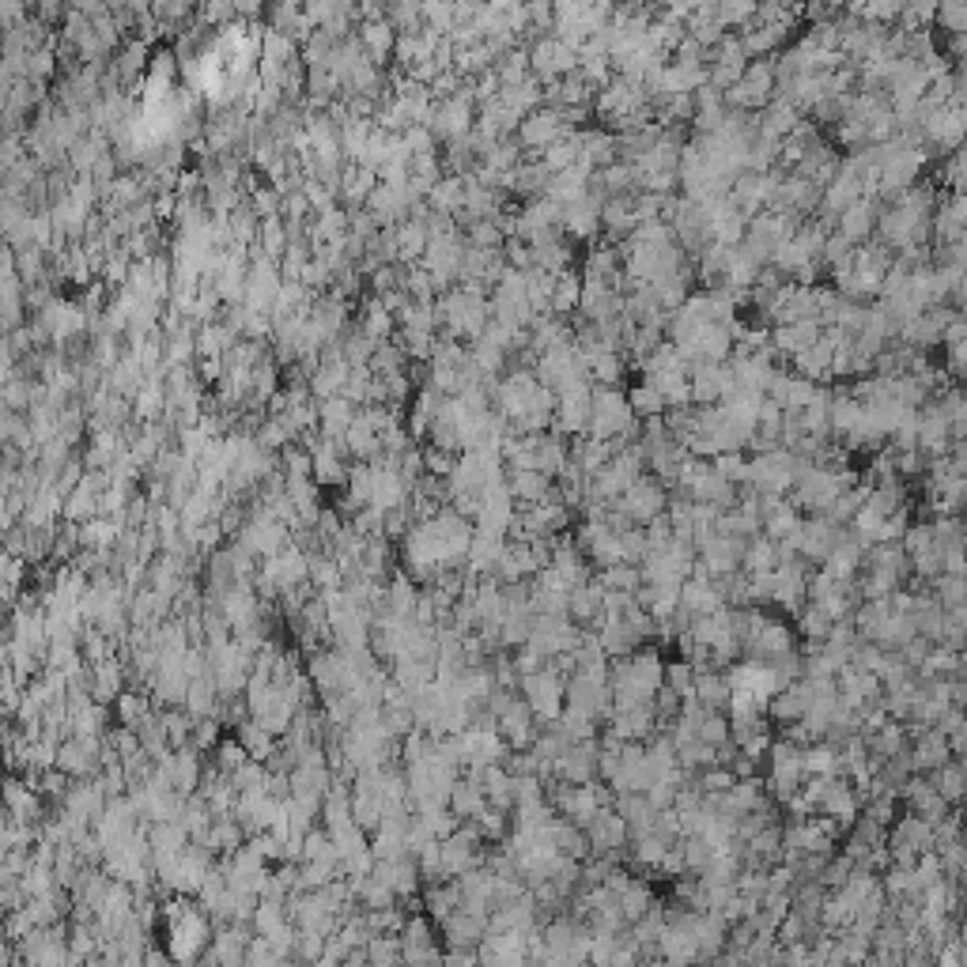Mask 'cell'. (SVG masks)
Here are the masks:
<instances>
[{
  "label": "cell",
  "mask_w": 967,
  "mask_h": 967,
  "mask_svg": "<svg viewBox=\"0 0 967 967\" xmlns=\"http://www.w3.org/2000/svg\"><path fill=\"white\" fill-rule=\"evenodd\" d=\"M805 469H809V461L798 458L794 450L779 446V450H771V454L748 458L745 488L756 495H782V499H786V492L794 488V480H798Z\"/></svg>",
  "instance_id": "obj_1"
},
{
  "label": "cell",
  "mask_w": 967,
  "mask_h": 967,
  "mask_svg": "<svg viewBox=\"0 0 967 967\" xmlns=\"http://www.w3.org/2000/svg\"><path fill=\"white\" fill-rule=\"evenodd\" d=\"M854 484H862L858 476L850 473H832V469H816V465H809L805 473L794 480V488H790V503L798 510H809V514H824V510L832 507L839 495L847 492V488H854Z\"/></svg>",
  "instance_id": "obj_2"
},
{
  "label": "cell",
  "mask_w": 967,
  "mask_h": 967,
  "mask_svg": "<svg viewBox=\"0 0 967 967\" xmlns=\"http://www.w3.org/2000/svg\"><path fill=\"white\" fill-rule=\"evenodd\" d=\"M635 424L639 420L631 416L628 393L620 390V386H594L590 390V427H586L590 439L612 442Z\"/></svg>",
  "instance_id": "obj_3"
},
{
  "label": "cell",
  "mask_w": 967,
  "mask_h": 967,
  "mask_svg": "<svg viewBox=\"0 0 967 967\" xmlns=\"http://www.w3.org/2000/svg\"><path fill=\"white\" fill-rule=\"evenodd\" d=\"M563 684H567V680H563L556 669H548V665H544L541 673L518 680V696H522V703L533 711V718H537L541 726H548V722H556V718H560V711H563Z\"/></svg>",
  "instance_id": "obj_4"
},
{
  "label": "cell",
  "mask_w": 967,
  "mask_h": 967,
  "mask_svg": "<svg viewBox=\"0 0 967 967\" xmlns=\"http://www.w3.org/2000/svg\"><path fill=\"white\" fill-rule=\"evenodd\" d=\"M665 503H669V492H665L662 484H658L650 473H643L635 484H631L628 492L620 495V499H612L609 507L620 510L631 526H650L654 518H662L665 514Z\"/></svg>",
  "instance_id": "obj_5"
},
{
  "label": "cell",
  "mask_w": 967,
  "mask_h": 967,
  "mask_svg": "<svg viewBox=\"0 0 967 967\" xmlns=\"http://www.w3.org/2000/svg\"><path fill=\"white\" fill-rule=\"evenodd\" d=\"M575 133V129H567L560 118V110H548V106H537L533 114H526L522 118V125L514 129V144L522 148V152H529V159H537V155L552 144V140H560V136Z\"/></svg>",
  "instance_id": "obj_6"
},
{
  "label": "cell",
  "mask_w": 967,
  "mask_h": 967,
  "mask_svg": "<svg viewBox=\"0 0 967 967\" xmlns=\"http://www.w3.org/2000/svg\"><path fill=\"white\" fill-rule=\"evenodd\" d=\"M835 537H839V526H832L828 518H801L798 529L786 537V544L794 548V556H798L801 563H824L828 560V552L835 548Z\"/></svg>",
  "instance_id": "obj_7"
},
{
  "label": "cell",
  "mask_w": 967,
  "mask_h": 967,
  "mask_svg": "<svg viewBox=\"0 0 967 967\" xmlns=\"http://www.w3.org/2000/svg\"><path fill=\"white\" fill-rule=\"evenodd\" d=\"M688 390H692V405L707 408L718 405L737 386H733V374L726 363H692L688 367Z\"/></svg>",
  "instance_id": "obj_8"
},
{
  "label": "cell",
  "mask_w": 967,
  "mask_h": 967,
  "mask_svg": "<svg viewBox=\"0 0 967 967\" xmlns=\"http://www.w3.org/2000/svg\"><path fill=\"white\" fill-rule=\"evenodd\" d=\"M745 544L748 541H737V537H722V533H714V537H707V541L696 548V560L707 567V575H711V578L733 575V571H741Z\"/></svg>",
  "instance_id": "obj_9"
},
{
  "label": "cell",
  "mask_w": 967,
  "mask_h": 967,
  "mask_svg": "<svg viewBox=\"0 0 967 967\" xmlns=\"http://www.w3.org/2000/svg\"><path fill=\"white\" fill-rule=\"evenodd\" d=\"M499 737H503V745L510 748V752H526L533 741H537V733H541V722L533 718V711H529L526 703H522V696L510 703L507 714H499Z\"/></svg>",
  "instance_id": "obj_10"
},
{
  "label": "cell",
  "mask_w": 967,
  "mask_h": 967,
  "mask_svg": "<svg viewBox=\"0 0 967 967\" xmlns=\"http://www.w3.org/2000/svg\"><path fill=\"white\" fill-rule=\"evenodd\" d=\"M439 934H442V945H446V952H476V949H480V941L488 937V918H476V915H465V911H454V915H450L439 926Z\"/></svg>",
  "instance_id": "obj_11"
},
{
  "label": "cell",
  "mask_w": 967,
  "mask_h": 967,
  "mask_svg": "<svg viewBox=\"0 0 967 967\" xmlns=\"http://www.w3.org/2000/svg\"><path fill=\"white\" fill-rule=\"evenodd\" d=\"M586 843H590V854H609V850H628V824L616 816V809H601V813L582 828Z\"/></svg>",
  "instance_id": "obj_12"
},
{
  "label": "cell",
  "mask_w": 967,
  "mask_h": 967,
  "mask_svg": "<svg viewBox=\"0 0 967 967\" xmlns=\"http://www.w3.org/2000/svg\"><path fill=\"white\" fill-rule=\"evenodd\" d=\"M816 813H824L828 820H835V824L847 832L850 824L858 820V813H862V798H858V790H854V786H850L843 775H835L832 786L824 790L820 805H816Z\"/></svg>",
  "instance_id": "obj_13"
},
{
  "label": "cell",
  "mask_w": 967,
  "mask_h": 967,
  "mask_svg": "<svg viewBox=\"0 0 967 967\" xmlns=\"http://www.w3.org/2000/svg\"><path fill=\"white\" fill-rule=\"evenodd\" d=\"M896 801H907V809H911L915 816H922V820H930V824H937V820H945V816L952 813L949 805L937 798V790L930 786L926 775H911V779L896 790Z\"/></svg>",
  "instance_id": "obj_14"
},
{
  "label": "cell",
  "mask_w": 967,
  "mask_h": 967,
  "mask_svg": "<svg viewBox=\"0 0 967 967\" xmlns=\"http://www.w3.org/2000/svg\"><path fill=\"white\" fill-rule=\"evenodd\" d=\"M907 760H911V771H915V775H930V771H937L941 764H949L952 752H949L945 733H937V730L915 733V737L907 741Z\"/></svg>",
  "instance_id": "obj_15"
},
{
  "label": "cell",
  "mask_w": 967,
  "mask_h": 967,
  "mask_svg": "<svg viewBox=\"0 0 967 967\" xmlns=\"http://www.w3.org/2000/svg\"><path fill=\"white\" fill-rule=\"evenodd\" d=\"M597 231H601V204H594L586 193L578 197L575 204H567V208H560V235L571 242H590V238H597Z\"/></svg>",
  "instance_id": "obj_16"
},
{
  "label": "cell",
  "mask_w": 967,
  "mask_h": 967,
  "mask_svg": "<svg viewBox=\"0 0 967 967\" xmlns=\"http://www.w3.org/2000/svg\"><path fill=\"white\" fill-rule=\"evenodd\" d=\"M877 216H881V204L877 201H854L850 208H843L839 212V220H835V235H843L850 242V246H862V242H869L873 238V231H877Z\"/></svg>",
  "instance_id": "obj_17"
},
{
  "label": "cell",
  "mask_w": 967,
  "mask_h": 967,
  "mask_svg": "<svg viewBox=\"0 0 967 967\" xmlns=\"http://www.w3.org/2000/svg\"><path fill=\"white\" fill-rule=\"evenodd\" d=\"M805 711H809V688H805V680H794V684H786V688H779L775 696L767 699V718L779 722V726L801 722Z\"/></svg>",
  "instance_id": "obj_18"
},
{
  "label": "cell",
  "mask_w": 967,
  "mask_h": 967,
  "mask_svg": "<svg viewBox=\"0 0 967 967\" xmlns=\"http://www.w3.org/2000/svg\"><path fill=\"white\" fill-rule=\"evenodd\" d=\"M790 367H794L790 374H798L813 386H824L832 378V344L820 337L813 348H801L798 356H790Z\"/></svg>",
  "instance_id": "obj_19"
},
{
  "label": "cell",
  "mask_w": 967,
  "mask_h": 967,
  "mask_svg": "<svg viewBox=\"0 0 967 967\" xmlns=\"http://www.w3.org/2000/svg\"><path fill=\"white\" fill-rule=\"evenodd\" d=\"M480 786H484V801L499 809V813H514V801H518V786H514V775H510L503 764H492L480 771Z\"/></svg>",
  "instance_id": "obj_20"
},
{
  "label": "cell",
  "mask_w": 967,
  "mask_h": 967,
  "mask_svg": "<svg viewBox=\"0 0 967 967\" xmlns=\"http://www.w3.org/2000/svg\"><path fill=\"white\" fill-rule=\"evenodd\" d=\"M507 492L518 507H533V503H544L548 492H552V480L537 469H518V473H507Z\"/></svg>",
  "instance_id": "obj_21"
},
{
  "label": "cell",
  "mask_w": 967,
  "mask_h": 967,
  "mask_svg": "<svg viewBox=\"0 0 967 967\" xmlns=\"http://www.w3.org/2000/svg\"><path fill=\"white\" fill-rule=\"evenodd\" d=\"M533 469L544 473L548 480L563 476V469H567V439H560L556 431L537 435V446H533Z\"/></svg>",
  "instance_id": "obj_22"
},
{
  "label": "cell",
  "mask_w": 967,
  "mask_h": 967,
  "mask_svg": "<svg viewBox=\"0 0 967 967\" xmlns=\"http://www.w3.org/2000/svg\"><path fill=\"white\" fill-rule=\"evenodd\" d=\"M918 631L915 624L907 620V616H900V612H888L881 624H877V631L869 635V643L877 646V650H888V654H900L903 646L915 639Z\"/></svg>",
  "instance_id": "obj_23"
},
{
  "label": "cell",
  "mask_w": 967,
  "mask_h": 967,
  "mask_svg": "<svg viewBox=\"0 0 967 967\" xmlns=\"http://www.w3.org/2000/svg\"><path fill=\"white\" fill-rule=\"evenodd\" d=\"M601 594H605V590L597 586L594 578H590V582H582V586H575V590L567 594V620H571L575 628H578V624H582V628H590V624H594V616L601 612Z\"/></svg>",
  "instance_id": "obj_24"
},
{
  "label": "cell",
  "mask_w": 967,
  "mask_h": 967,
  "mask_svg": "<svg viewBox=\"0 0 967 967\" xmlns=\"http://www.w3.org/2000/svg\"><path fill=\"white\" fill-rule=\"evenodd\" d=\"M578 295H582V276L575 269L556 272V288H552V299H548V314L571 322L578 310Z\"/></svg>",
  "instance_id": "obj_25"
},
{
  "label": "cell",
  "mask_w": 967,
  "mask_h": 967,
  "mask_svg": "<svg viewBox=\"0 0 967 967\" xmlns=\"http://www.w3.org/2000/svg\"><path fill=\"white\" fill-rule=\"evenodd\" d=\"M688 696L696 699L703 711H726V703H730V684H726V677L722 673H696V680H692V692Z\"/></svg>",
  "instance_id": "obj_26"
},
{
  "label": "cell",
  "mask_w": 967,
  "mask_h": 967,
  "mask_svg": "<svg viewBox=\"0 0 967 967\" xmlns=\"http://www.w3.org/2000/svg\"><path fill=\"white\" fill-rule=\"evenodd\" d=\"M238 745H242V752H246V760H254V764H269L272 752H276V741H272V733L261 726V722H254V718H246V722H238Z\"/></svg>",
  "instance_id": "obj_27"
},
{
  "label": "cell",
  "mask_w": 967,
  "mask_h": 967,
  "mask_svg": "<svg viewBox=\"0 0 967 967\" xmlns=\"http://www.w3.org/2000/svg\"><path fill=\"white\" fill-rule=\"evenodd\" d=\"M393 42H397V31L386 19H371V23L359 27V46H363V53L371 57L374 65H382L386 57H393Z\"/></svg>",
  "instance_id": "obj_28"
},
{
  "label": "cell",
  "mask_w": 967,
  "mask_h": 967,
  "mask_svg": "<svg viewBox=\"0 0 967 967\" xmlns=\"http://www.w3.org/2000/svg\"><path fill=\"white\" fill-rule=\"evenodd\" d=\"M926 779H930V786L937 790V798L945 801L949 809H956V805H960V798H964V786H967V775H964V764H960V760L941 764L937 771H930Z\"/></svg>",
  "instance_id": "obj_29"
},
{
  "label": "cell",
  "mask_w": 967,
  "mask_h": 967,
  "mask_svg": "<svg viewBox=\"0 0 967 967\" xmlns=\"http://www.w3.org/2000/svg\"><path fill=\"white\" fill-rule=\"evenodd\" d=\"M359 408L352 405V401H344V397H329V401H322L318 405V424H322L325 439L340 442L344 439V431H348V424L356 420Z\"/></svg>",
  "instance_id": "obj_30"
},
{
  "label": "cell",
  "mask_w": 967,
  "mask_h": 967,
  "mask_svg": "<svg viewBox=\"0 0 967 967\" xmlns=\"http://www.w3.org/2000/svg\"><path fill=\"white\" fill-rule=\"evenodd\" d=\"M393 238H397V261H405V265L424 261L427 227L420 220H401L397 227H393Z\"/></svg>",
  "instance_id": "obj_31"
},
{
  "label": "cell",
  "mask_w": 967,
  "mask_h": 967,
  "mask_svg": "<svg viewBox=\"0 0 967 967\" xmlns=\"http://www.w3.org/2000/svg\"><path fill=\"white\" fill-rule=\"evenodd\" d=\"M529 254H533V269L541 272H563V269H575V254H571V242L567 238H556V242H541V246H529Z\"/></svg>",
  "instance_id": "obj_32"
},
{
  "label": "cell",
  "mask_w": 967,
  "mask_h": 967,
  "mask_svg": "<svg viewBox=\"0 0 967 967\" xmlns=\"http://www.w3.org/2000/svg\"><path fill=\"white\" fill-rule=\"evenodd\" d=\"M779 567V548L767 537H752L741 556V575H771Z\"/></svg>",
  "instance_id": "obj_33"
},
{
  "label": "cell",
  "mask_w": 967,
  "mask_h": 967,
  "mask_svg": "<svg viewBox=\"0 0 967 967\" xmlns=\"http://www.w3.org/2000/svg\"><path fill=\"white\" fill-rule=\"evenodd\" d=\"M798 635L805 639V654H813V650H820V646L828 643L832 620L816 609V605H805V609L798 612Z\"/></svg>",
  "instance_id": "obj_34"
},
{
  "label": "cell",
  "mask_w": 967,
  "mask_h": 967,
  "mask_svg": "<svg viewBox=\"0 0 967 967\" xmlns=\"http://www.w3.org/2000/svg\"><path fill=\"white\" fill-rule=\"evenodd\" d=\"M866 567H873V571H888V575H896V578L911 575V560H907V552L900 548V541L866 548Z\"/></svg>",
  "instance_id": "obj_35"
},
{
  "label": "cell",
  "mask_w": 967,
  "mask_h": 967,
  "mask_svg": "<svg viewBox=\"0 0 967 967\" xmlns=\"http://www.w3.org/2000/svg\"><path fill=\"white\" fill-rule=\"evenodd\" d=\"M801 522V510L790 503V499H782V507H775L771 514H767L764 522H760V537H767V541H786L794 529H798Z\"/></svg>",
  "instance_id": "obj_36"
},
{
  "label": "cell",
  "mask_w": 967,
  "mask_h": 967,
  "mask_svg": "<svg viewBox=\"0 0 967 967\" xmlns=\"http://www.w3.org/2000/svg\"><path fill=\"white\" fill-rule=\"evenodd\" d=\"M601 227L616 238H628L635 231V212H631V197H609L601 204Z\"/></svg>",
  "instance_id": "obj_37"
},
{
  "label": "cell",
  "mask_w": 967,
  "mask_h": 967,
  "mask_svg": "<svg viewBox=\"0 0 967 967\" xmlns=\"http://www.w3.org/2000/svg\"><path fill=\"white\" fill-rule=\"evenodd\" d=\"M575 159H578V129H575V133L560 136V140H552V144H548V148L537 155V163L548 170V178H552V174H560V170H567Z\"/></svg>",
  "instance_id": "obj_38"
},
{
  "label": "cell",
  "mask_w": 967,
  "mask_h": 967,
  "mask_svg": "<svg viewBox=\"0 0 967 967\" xmlns=\"http://www.w3.org/2000/svg\"><path fill=\"white\" fill-rule=\"evenodd\" d=\"M628 408H631V416L635 420H654V416H665V401H662V393L654 390L650 382H635L628 390Z\"/></svg>",
  "instance_id": "obj_39"
},
{
  "label": "cell",
  "mask_w": 967,
  "mask_h": 967,
  "mask_svg": "<svg viewBox=\"0 0 967 967\" xmlns=\"http://www.w3.org/2000/svg\"><path fill=\"white\" fill-rule=\"evenodd\" d=\"M654 903H658V900H654V892H650V888H646L639 877L631 881L628 892H620V896H616V907H620V915H624V922H628V926H631V922H639V918H643L646 911L654 907Z\"/></svg>",
  "instance_id": "obj_40"
},
{
  "label": "cell",
  "mask_w": 967,
  "mask_h": 967,
  "mask_svg": "<svg viewBox=\"0 0 967 967\" xmlns=\"http://www.w3.org/2000/svg\"><path fill=\"white\" fill-rule=\"evenodd\" d=\"M624 371H628V363H624L620 352H601V356H594L586 363V374H590L594 386H620Z\"/></svg>",
  "instance_id": "obj_41"
},
{
  "label": "cell",
  "mask_w": 967,
  "mask_h": 967,
  "mask_svg": "<svg viewBox=\"0 0 967 967\" xmlns=\"http://www.w3.org/2000/svg\"><path fill=\"white\" fill-rule=\"evenodd\" d=\"M801 767H805V775H839V748H832L828 741L801 748Z\"/></svg>",
  "instance_id": "obj_42"
},
{
  "label": "cell",
  "mask_w": 967,
  "mask_h": 967,
  "mask_svg": "<svg viewBox=\"0 0 967 967\" xmlns=\"http://www.w3.org/2000/svg\"><path fill=\"white\" fill-rule=\"evenodd\" d=\"M363 960H367V967H401V937L397 934L371 937L363 945Z\"/></svg>",
  "instance_id": "obj_43"
},
{
  "label": "cell",
  "mask_w": 967,
  "mask_h": 967,
  "mask_svg": "<svg viewBox=\"0 0 967 967\" xmlns=\"http://www.w3.org/2000/svg\"><path fill=\"white\" fill-rule=\"evenodd\" d=\"M594 582L601 586V590H624V594H635V590L643 586V575H639V567H631V563H612V567H605L601 575H594Z\"/></svg>",
  "instance_id": "obj_44"
},
{
  "label": "cell",
  "mask_w": 967,
  "mask_h": 967,
  "mask_svg": "<svg viewBox=\"0 0 967 967\" xmlns=\"http://www.w3.org/2000/svg\"><path fill=\"white\" fill-rule=\"evenodd\" d=\"M393 325H397V322H393L390 310L378 303V299H367V306H363V325H359V329H363V333H367L374 344H386V340H390V333H393Z\"/></svg>",
  "instance_id": "obj_45"
},
{
  "label": "cell",
  "mask_w": 967,
  "mask_h": 967,
  "mask_svg": "<svg viewBox=\"0 0 967 967\" xmlns=\"http://www.w3.org/2000/svg\"><path fill=\"white\" fill-rule=\"evenodd\" d=\"M930 597H934L941 609H960L967 597L964 575H937L934 582H930Z\"/></svg>",
  "instance_id": "obj_46"
},
{
  "label": "cell",
  "mask_w": 967,
  "mask_h": 967,
  "mask_svg": "<svg viewBox=\"0 0 967 967\" xmlns=\"http://www.w3.org/2000/svg\"><path fill=\"white\" fill-rule=\"evenodd\" d=\"M492 68H495V76H499V84H503V87H518L529 76L526 46H518V50L503 53V57H499V61H495Z\"/></svg>",
  "instance_id": "obj_47"
},
{
  "label": "cell",
  "mask_w": 967,
  "mask_h": 967,
  "mask_svg": "<svg viewBox=\"0 0 967 967\" xmlns=\"http://www.w3.org/2000/svg\"><path fill=\"white\" fill-rule=\"evenodd\" d=\"M696 741H703V745H711V748L730 745V718H726V711L703 714V722H699V730H696Z\"/></svg>",
  "instance_id": "obj_48"
},
{
  "label": "cell",
  "mask_w": 967,
  "mask_h": 967,
  "mask_svg": "<svg viewBox=\"0 0 967 967\" xmlns=\"http://www.w3.org/2000/svg\"><path fill=\"white\" fill-rule=\"evenodd\" d=\"M934 23L949 34H964L967 31V4L964 0H945V4H937Z\"/></svg>",
  "instance_id": "obj_49"
},
{
  "label": "cell",
  "mask_w": 967,
  "mask_h": 967,
  "mask_svg": "<svg viewBox=\"0 0 967 967\" xmlns=\"http://www.w3.org/2000/svg\"><path fill=\"white\" fill-rule=\"evenodd\" d=\"M465 242H469V246H476V250H503L507 235L495 227V220H476L473 227L465 231Z\"/></svg>",
  "instance_id": "obj_50"
},
{
  "label": "cell",
  "mask_w": 967,
  "mask_h": 967,
  "mask_svg": "<svg viewBox=\"0 0 967 967\" xmlns=\"http://www.w3.org/2000/svg\"><path fill=\"white\" fill-rule=\"evenodd\" d=\"M711 469L722 476V480H730L733 488H745V476H748L745 454H718V458L711 461Z\"/></svg>",
  "instance_id": "obj_51"
},
{
  "label": "cell",
  "mask_w": 967,
  "mask_h": 967,
  "mask_svg": "<svg viewBox=\"0 0 967 967\" xmlns=\"http://www.w3.org/2000/svg\"><path fill=\"white\" fill-rule=\"evenodd\" d=\"M148 711H152L148 696H140V692H121L118 696V722L125 726V730H133L136 722H140Z\"/></svg>",
  "instance_id": "obj_52"
},
{
  "label": "cell",
  "mask_w": 967,
  "mask_h": 967,
  "mask_svg": "<svg viewBox=\"0 0 967 967\" xmlns=\"http://www.w3.org/2000/svg\"><path fill=\"white\" fill-rule=\"evenodd\" d=\"M692 680H696V669L684 662V658H677V662H665V669H662L665 688H673L677 696H688V692H692Z\"/></svg>",
  "instance_id": "obj_53"
},
{
  "label": "cell",
  "mask_w": 967,
  "mask_h": 967,
  "mask_svg": "<svg viewBox=\"0 0 967 967\" xmlns=\"http://www.w3.org/2000/svg\"><path fill=\"white\" fill-rule=\"evenodd\" d=\"M835 140H839L843 148H850V152H858V148H866V144H869V133H866V125H862V121L843 118L839 125H835Z\"/></svg>",
  "instance_id": "obj_54"
},
{
  "label": "cell",
  "mask_w": 967,
  "mask_h": 967,
  "mask_svg": "<svg viewBox=\"0 0 967 967\" xmlns=\"http://www.w3.org/2000/svg\"><path fill=\"white\" fill-rule=\"evenodd\" d=\"M442 967H484L476 952H442Z\"/></svg>",
  "instance_id": "obj_55"
},
{
  "label": "cell",
  "mask_w": 967,
  "mask_h": 967,
  "mask_svg": "<svg viewBox=\"0 0 967 967\" xmlns=\"http://www.w3.org/2000/svg\"><path fill=\"white\" fill-rule=\"evenodd\" d=\"M967 50V34H949V53L952 57H964Z\"/></svg>",
  "instance_id": "obj_56"
},
{
  "label": "cell",
  "mask_w": 967,
  "mask_h": 967,
  "mask_svg": "<svg viewBox=\"0 0 967 967\" xmlns=\"http://www.w3.org/2000/svg\"><path fill=\"white\" fill-rule=\"evenodd\" d=\"M696 967H699V964H696Z\"/></svg>",
  "instance_id": "obj_57"
}]
</instances>
